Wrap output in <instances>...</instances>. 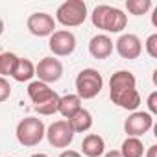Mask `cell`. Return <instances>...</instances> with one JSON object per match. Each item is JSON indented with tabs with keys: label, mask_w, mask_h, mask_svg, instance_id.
<instances>
[{
	"label": "cell",
	"mask_w": 157,
	"mask_h": 157,
	"mask_svg": "<svg viewBox=\"0 0 157 157\" xmlns=\"http://www.w3.org/2000/svg\"><path fill=\"white\" fill-rule=\"evenodd\" d=\"M87 17H89L87 15V4L83 0H67L56 11V22H59L67 28L82 26L87 21Z\"/></svg>",
	"instance_id": "1"
},
{
	"label": "cell",
	"mask_w": 157,
	"mask_h": 157,
	"mask_svg": "<svg viewBox=\"0 0 157 157\" xmlns=\"http://www.w3.org/2000/svg\"><path fill=\"white\" fill-rule=\"evenodd\" d=\"M104 89V78L96 68H83L76 76V94L82 100H93Z\"/></svg>",
	"instance_id": "2"
},
{
	"label": "cell",
	"mask_w": 157,
	"mask_h": 157,
	"mask_svg": "<svg viewBox=\"0 0 157 157\" xmlns=\"http://www.w3.org/2000/svg\"><path fill=\"white\" fill-rule=\"evenodd\" d=\"M44 122L37 117H26L22 118L19 124H17V129H15V135H17V140L26 146V148H32V146H37L43 139H44Z\"/></svg>",
	"instance_id": "3"
},
{
	"label": "cell",
	"mask_w": 157,
	"mask_h": 157,
	"mask_svg": "<svg viewBox=\"0 0 157 157\" xmlns=\"http://www.w3.org/2000/svg\"><path fill=\"white\" fill-rule=\"evenodd\" d=\"M74 135L76 133L72 131V128H70V124L67 120H56L44 131V137L48 139L50 146H54V148H67V146H70V142L74 140Z\"/></svg>",
	"instance_id": "4"
},
{
	"label": "cell",
	"mask_w": 157,
	"mask_h": 157,
	"mask_svg": "<svg viewBox=\"0 0 157 157\" xmlns=\"http://www.w3.org/2000/svg\"><path fill=\"white\" fill-rule=\"evenodd\" d=\"M151 128H153V117L148 111H133L124 122V131L128 133V137L140 139Z\"/></svg>",
	"instance_id": "5"
},
{
	"label": "cell",
	"mask_w": 157,
	"mask_h": 157,
	"mask_svg": "<svg viewBox=\"0 0 157 157\" xmlns=\"http://www.w3.org/2000/svg\"><path fill=\"white\" fill-rule=\"evenodd\" d=\"M35 76L39 78V82L43 83H56L61 80L63 76V65L59 59H56L54 56L50 57H43L37 65H35Z\"/></svg>",
	"instance_id": "6"
},
{
	"label": "cell",
	"mask_w": 157,
	"mask_h": 157,
	"mask_svg": "<svg viewBox=\"0 0 157 157\" xmlns=\"http://www.w3.org/2000/svg\"><path fill=\"white\" fill-rule=\"evenodd\" d=\"M48 48L52 50L54 56L67 57L76 50V35L68 30H57L50 35Z\"/></svg>",
	"instance_id": "7"
},
{
	"label": "cell",
	"mask_w": 157,
	"mask_h": 157,
	"mask_svg": "<svg viewBox=\"0 0 157 157\" xmlns=\"http://www.w3.org/2000/svg\"><path fill=\"white\" fill-rule=\"evenodd\" d=\"M26 26H28L30 33L35 37H50L56 32V19L44 11H37L28 17Z\"/></svg>",
	"instance_id": "8"
},
{
	"label": "cell",
	"mask_w": 157,
	"mask_h": 157,
	"mask_svg": "<svg viewBox=\"0 0 157 157\" xmlns=\"http://www.w3.org/2000/svg\"><path fill=\"white\" fill-rule=\"evenodd\" d=\"M115 48L122 59H137L142 54V43L135 33H122L117 39Z\"/></svg>",
	"instance_id": "9"
},
{
	"label": "cell",
	"mask_w": 157,
	"mask_h": 157,
	"mask_svg": "<svg viewBox=\"0 0 157 157\" xmlns=\"http://www.w3.org/2000/svg\"><path fill=\"white\" fill-rule=\"evenodd\" d=\"M109 98L115 105L122 107V109H128V111H135L139 105H140V94L135 89H126V91H120V93H109Z\"/></svg>",
	"instance_id": "10"
},
{
	"label": "cell",
	"mask_w": 157,
	"mask_h": 157,
	"mask_svg": "<svg viewBox=\"0 0 157 157\" xmlns=\"http://www.w3.org/2000/svg\"><path fill=\"white\" fill-rule=\"evenodd\" d=\"M89 54L94 59H107L113 54V41L105 33H98L89 41Z\"/></svg>",
	"instance_id": "11"
},
{
	"label": "cell",
	"mask_w": 157,
	"mask_h": 157,
	"mask_svg": "<svg viewBox=\"0 0 157 157\" xmlns=\"http://www.w3.org/2000/svg\"><path fill=\"white\" fill-rule=\"evenodd\" d=\"M126 26H128V15L118 8H109L107 15L104 19L102 30H105L109 33H120L122 30H126Z\"/></svg>",
	"instance_id": "12"
},
{
	"label": "cell",
	"mask_w": 157,
	"mask_h": 157,
	"mask_svg": "<svg viewBox=\"0 0 157 157\" xmlns=\"http://www.w3.org/2000/svg\"><path fill=\"white\" fill-rule=\"evenodd\" d=\"M137 80L129 70H117L109 80V93H120L126 89H135Z\"/></svg>",
	"instance_id": "13"
},
{
	"label": "cell",
	"mask_w": 157,
	"mask_h": 157,
	"mask_svg": "<svg viewBox=\"0 0 157 157\" xmlns=\"http://www.w3.org/2000/svg\"><path fill=\"white\" fill-rule=\"evenodd\" d=\"M82 153L87 157H102L105 153V140L96 133H89L82 140Z\"/></svg>",
	"instance_id": "14"
},
{
	"label": "cell",
	"mask_w": 157,
	"mask_h": 157,
	"mask_svg": "<svg viewBox=\"0 0 157 157\" xmlns=\"http://www.w3.org/2000/svg\"><path fill=\"white\" fill-rule=\"evenodd\" d=\"M54 94H56V91L50 89V85H46V83H43L39 80L37 82H30V85H28V96L33 102V105H39V104L46 102Z\"/></svg>",
	"instance_id": "15"
},
{
	"label": "cell",
	"mask_w": 157,
	"mask_h": 157,
	"mask_svg": "<svg viewBox=\"0 0 157 157\" xmlns=\"http://www.w3.org/2000/svg\"><path fill=\"white\" fill-rule=\"evenodd\" d=\"M82 109V98L78 94H65V96H59V105H57V113L61 117H65L67 120L76 115L78 111Z\"/></svg>",
	"instance_id": "16"
},
{
	"label": "cell",
	"mask_w": 157,
	"mask_h": 157,
	"mask_svg": "<svg viewBox=\"0 0 157 157\" xmlns=\"http://www.w3.org/2000/svg\"><path fill=\"white\" fill-rule=\"evenodd\" d=\"M67 122L70 124V128H72L74 133H85V131H89L91 126H93V115H91L87 109L82 107L76 115H72Z\"/></svg>",
	"instance_id": "17"
},
{
	"label": "cell",
	"mask_w": 157,
	"mask_h": 157,
	"mask_svg": "<svg viewBox=\"0 0 157 157\" xmlns=\"http://www.w3.org/2000/svg\"><path fill=\"white\" fill-rule=\"evenodd\" d=\"M33 76H35V65L30 59H26V57H19V63H17L15 72H13L11 78L15 82L24 83V82H30Z\"/></svg>",
	"instance_id": "18"
},
{
	"label": "cell",
	"mask_w": 157,
	"mask_h": 157,
	"mask_svg": "<svg viewBox=\"0 0 157 157\" xmlns=\"http://www.w3.org/2000/svg\"><path fill=\"white\" fill-rule=\"evenodd\" d=\"M118 151L122 153V157H142L144 155V144L137 137H128L122 142Z\"/></svg>",
	"instance_id": "19"
},
{
	"label": "cell",
	"mask_w": 157,
	"mask_h": 157,
	"mask_svg": "<svg viewBox=\"0 0 157 157\" xmlns=\"http://www.w3.org/2000/svg\"><path fill=\"white\" fill-rule=\"evenodd\" d=\"M17 63H19V56H15L13 52L0 54V76H2V78L13 76Z\"/></svg>",
	"instance_id": "20"
},
{
	"label": "cell",
	"mask_w": 157,
	"mask_h": 157,
	"mask_svg": "<svg viewBox=\"0 0 157 157\" xmlns=\"http://www.w3.org/2000/svg\"><path fill=\"white\" fill-rule=\"evenodd\" d=\"M126 10L131 15H146L151 10V0H126Z\"/></svg>",
	"instance_id": "21"
},
{
	"label": "cell",
	"mask_w": 157,
	"mask_h": 157,
	"mask_svg": "<svg viewBox=\"0 0 157 157\" xmlns=\"http://www.w3.org/2000/svg\"><path fill=\"white\" fill-rule=\"evenodd\" d=\"M57 105H59V94L56 93L52 98H48L46 102L39 104V105H33V109L39 113V115H44V117H50L54 113H57Z\"/></svg>",
	"instance_id": "22"
},
{
	"label": "cell",
	"mask_w": 157,
	"mask_h": 157,
	"mask_svg": "<svg viewBox=\"0 0 157 157\" xmlns=\"http://www.w3.org/2000/svg\"><path fill=\"white\" fill-rule=\"evenodd\" d=\"M109 8H111V6H107V4H100V6H96V8L93 10L91 22H93V26H94V28H98V30H102V28H104V19H105V15H107Z\"/></svg>",
	"instance_id": "23"
},
{
	"label": "cell",
	"mask_w": 157,
	"mask_h": 157,
	"mask_svg": "<svg viewBox=\"0 0 157 157\" xmlns=\"http://www.w3.org/2000/svg\"><path fill=\"white\" fill-rule=\"evenodd\" d=\"M144 48H146V52H148V56H150V57L157 59V33H151V35L146 39Z\"/></svg>",
	"instance_id": "24"
},
{
	"label": "cell",
	"mask_w": 157,
	"mask_h": 157,
	"mask_svg": "<svg viewBox=\"0 0 157 157\" xmlns=\"http://www.w3.org/2000/svg\"><path fill=\"white\" fill-rule=\"evenodd\" d=\"M10 96H11V85H10V82L6 78L0 76V104L6 102Z\"/></svg>",
	"instance_id": "25"
},
{
	"label": "cell",
	"mask_w": 157,
	"mask_h": 157,
	"mask_svg": "<svg viewBox=\"0 0 157 157\" xmlns=\"http://www.w3.org/2000/svg\"><path fill=\"white\" fill-rule=\"evenodd\" d=\"M148 109H150V115H151V117L157 113V91H153V93L148 96Z\"/></svg>",
	"instance_id": "26"
},
{
	"label": "cell",
	"mask_w": 157,
	"mask_h": 157,
	"mask_svg": "<svg viewBox=\"0 0 157 157\" xmlns=\"http://www.w3.org/2000/svg\"><path fill=\"white\" fill-rule=\"evenodd\" d=\"M57 157H82V153L76 151V150H65V151H61Z\"/></svg>",
	"instance_id": "27"
},
{
	"label": "cell",
	"mask_w": 157,
	"mask_h": 157,
	"mask_svg": "<svg viewBox=\"0 0 157 157\" xmlns=\"http://www.w3.org/2000/svg\"><path fill=\"white\" fill-rule=\"evenodd\" d=\"M146 157H157V144H153V146H150V148H148Z\"/></svg>",
	"instance_id": "28"
},
{
	"label": "cell",
	"mask_w": 157,
	"mask_h": 157,
	"mask_svg": "<svg viewBox=\"0 0 157 157\" xmlns=\"http://www.w3.org/2000/svg\"><path fill=\"white\" fill-rule=\"evenodd\" d=\"M104 157H122V153H120L118 150H111V151L104 153Z\"/></svg>",
	"instance_id": "29"
},
{
	"label": "cell",
	"mask_w": 157,
	"mask_h": 157,
	"mask_svg": "<svg viewBox=\"0 0 157 157\" xmlns=\"http://www.w3.org/2000/svg\"><path fill=\"white\" fill-rule=\"evenodd\" d=\"M30 157H48V155H46V153H41V151H39V153H33V155H30Z\"/></svg>",
	"instance_id": "30"
},
{
	"label": "cell",
	"mask_w": 157,
	"mask_h": 157,
	"mask_svg": "<svg viewBox=\"0 0 157 157\" xmlns=\"http://www.w3.org/2000/svg\"><path fill=\"white\" fill-rule=\"evenodd\" d=\"M2 33H4V21L0 19V35H2Z\"/></svg>",
	"instance_id": "31"
}]
</instances>
